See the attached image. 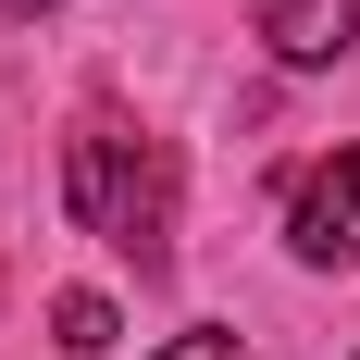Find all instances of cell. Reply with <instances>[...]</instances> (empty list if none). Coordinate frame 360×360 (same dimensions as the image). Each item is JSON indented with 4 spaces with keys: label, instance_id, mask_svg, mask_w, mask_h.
<instances>
[{
    "label": "cell",
    "instance_id": "cell-1",
    "mask_svg": "<svg viewBox=\"0 0 360 360\" xmlns=\"http://www.w3.org/2000/svg\"><path fill=\"white\" fill-rule=\"evenodd\" d=\"M63 199H75V224H87L112 261H137V274L174 261V149L149 137V124H124V112H75V137H63Z\"/></svg>",
    "mask_w": 360,
    "mask_h": 360
},
{
    "label": "cell",
    "instance_id": "cell-2",
    "mask_svg": "<svg viewBox=\"0 0 360 360\" xmlns=\"http://www.w3.org/2000/svg\"><path fill=\"white\" fill-rule=\"evenodd\" d=\"M286 249L298 261H360V149H323V162H298L286 174Z\"/></svg>",
    "mask_w": 360,
    "mask_h": 360
},
{
    "label": "cell",
    "instance_id": "cell-3",
    "mask_svg": "<svg viewBox=\"0 0 360 360\" xmlns=\"http://www.w3.org/2000/svg\"><path fill=\"white\" fill-rule=\"evenodd\" d=\"M249 25L274 37V63L311 75V63H335V50L360 37V0H249Z\"/></svg>",
    "mask_w": 360,
    "mask_h": 360
},
{
    "label": "cell",
    "instance_id": "cell-4",
    "mask_svg": "<svg viewBox=\"0 0 360 360\" xmlns=\"http://www.w3.org/2000/svg\"><path fill=\"white\" fill-rule=\"evenodd\" d=\"M50 335H63L75 360H100V348H112V298H87V286H75V298H50Z\"/></svg>",
    "mask_w": 360,
    "mask_h": 360
},
{
    "label": "cell",
    "instance_id": "cell-5",
    "mask_svg": "<svg viewBox=\"0 0 360 360\" xmlns=\"http://www.w3.org/2000/svg\"><path fill=\"white\" fill-rule=\"evenodd\" d=\"M149 360H249V335H224V323H199V335H174V348H149Z\"/></svg>",
    "mask_w": 360,
    "mask_h": 360
},
{
    "label": "cell",
    "instance_id": "cell-6",
    "mask_svg": "<svg viewBox=\"0 0 360 360\" xmlns=\"http://www.w3.org/2000/svg\"><path fill=\"white\" fill-rule=\"evenodd\" d=\"M13 13H37V0H13Z\"/></svg>",
    "mask_w": 360,
    "mask_h": 360
}]
</instances>
